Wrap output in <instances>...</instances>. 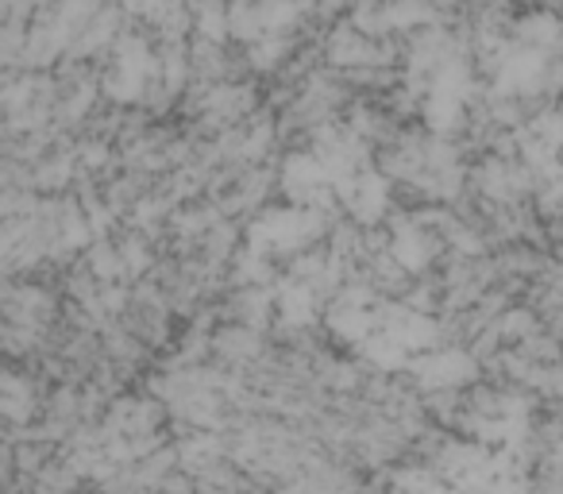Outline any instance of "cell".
<instances>
[{
	"mask_svg": "<svg viewBox=\"0 0 563 494\" xmlns=\"http://www.w3.org/2000/svg\"><path fill=\"white\" fill-rule=\"evenodd\" d=\"M560 51H563V43H560Z\"/></svg>",
	"mask_w": 563,
	"mask_h": 494,
	"instance_id": "1",
	"label": "cell"
}]
</instances>
